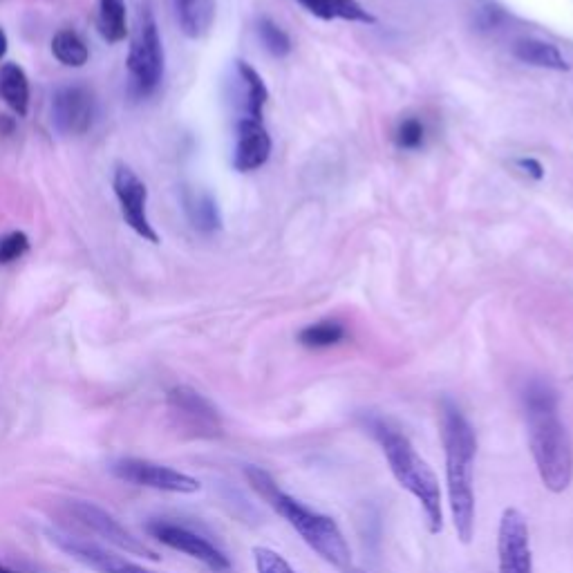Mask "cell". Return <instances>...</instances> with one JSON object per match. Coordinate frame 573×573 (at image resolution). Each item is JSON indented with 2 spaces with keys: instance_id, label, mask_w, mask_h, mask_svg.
<instances>
[{
  "instance_id": "6da1fadb",
  "label": "cell",
  "mask_w": 573,
  "mask_h": 573,
  "mask_svg": "<svg viewBox=\"0 0 573 573\" xmlns=\"http://www.w3.org/2000/svg\"><path fill=\"white\" fill-rule=\"evenodd\" d=\"M522 410L542 484L551 493H565L573 479V444L560 417L556 388L544 379H529L522 388Z\"/></svg>"
},
{
  "instance_id": "7a4b0ae2",
  "label": "cell",
  "mask_w": 573,
  "mask_h": 573,
  "mask_svg": "<svg viewBox=\"0 0 573 573\" xmlns=\"http://www.w3.org/2000/svg\"><path fill=\"white\" fill-rule=\"evenodd\" d=\"M244 477H247V484L253 488V493L267 506H271L274 513H278L300 535V540L318 558H323L327 565L343 571L352 567V549L336 520H332L330 515L314 511L312 506L285 493L265 468L244 466Z\"/></svg>"
},
{
  "instance_id": "3957f363",
  "label": "cell",
  "mask_w": 573,
  "mask_h": 573,
  "mask_svg": "<svg viewBox=\"0 0 573 573\" xmlns=\"http://www.w3.org/2000/svg\"><path fill=\"white\" fill-rule=\"evenodd\" d=\"M441 444L446 457V491L457 538L475 535V455L477 435L471 421L453 401L441 403Z\"/></svg>"
},
{
  "instance_id": "277c9868",
  "label": "cell",
  "mask_w": 573,
  "mask_h": 573,
  "mask_svg": "<svg viewBox=\"0 0 573 573\" xmlns=\"http://www.w3.org/2000/svg\"><path fill=\"white\" fill-rule=\"evenodd\" d=\"M363 428L379 444L397 484L419 502L428 531L432 535L441 533V529H444L441 488L437 475L432 473L426 459L417 453L412 441L399 428H394L388 419L379 415H363Z\"/></svg>"
},
{
  "instance_id": "5b68a950",
  "label": "cell",
  "mask_w": 573,
  "mask_h": 573,
  "mask_svg": "<svg viewBox=\"0 0 573 573\" xmlns=\"http://www.w3.org/2000/svg\"><path fill=\"white\" fill-rule=\"evenodd\" d=\"M126 63L137 95H150L164 77V45L150 9H142L137 16V27L133 41H130Z\"/></svg>"
},
{
  "instance_id": "8992f818",
  "label": "cell",
  "mask_w": 573,
  "mask_h": 573,
  "mask_svg": "<svg viewBox=\"0 0 573 573\" xmlns=\"http://www.w3.org/2000/svg\"><path fill=\"white\" fill-rule=\"evenodd\" d=\"M168 410L175 426L189 437L213 439L222 435V417L218 408L189 385H177L168 392Z\"/></svg>"
},
{
  "instance_id": "52a82bcc",
  "label": "cell",
  "mask_w": 573,
  "mask_h": 573,
  "mask_svg": "<svg viewBox=\"0 0 573 573\" xmlns=\"http://www.w3.org/2000/svg\"><path fill=\"white\" fill-rule=\"evenodd\" d=\"M148 533L153 535L155 540L166 544L168 549L180 551L184 553V556L202 562V565H206L213 571L231 569L227 553H224L218 544L206 538V535L191 529V526L168 522V520H153L148 524Z\"/></svg>"
},
{
  "instance_id": "ba28073f",
  "label": "cell",
  "mask_w": 573,
  "mask_h": 573,
  "mask_svg": "<svg viewBox=\"0 0 573 573\" xmlns=\"http://www.w3.org/2000/svg\"><path fill=\"white\" fill-rule=\"evenodd\" d=\"M110 468H112V475L119 477L121 482H128L133 486L155 488V491H164V493L193 495L202 488V484L197 482L195 477L186 475L182 471H175V468L171 466L148 462V459H137V457L117 459V462Z\"/></svg>"
},
{
  "instance_id": "9c48e42d",
  "label": "cell",
  "mask_w": 573,
  "mask_h": 573,
  "mask_svg": "<svg viewBox=\"0 0 573 573\" xmlns=\"http://www.w3.org/2000/svg\"><path fill=\"white\" fill-rule=\"evenodd\" d=\"M70 515L77 524H81L83 529H88L90 533H95L97 538L106 540L112 547H117L119 551H126L130 556H144L148 560H159L157 553L144 544L139 538H135L124 524H119V520L112 518L108 511H103L101 506L92 502H72L70 504Z\"/></svg>"
},
{
  "instance_id": "30bf717a",
  "label": "cell",
  "mask_w": 573,
  "mask_h": 573,
  "mask_svg": "<svg viewBox=\"0 0 573 573\" xmlns=\"http://www.w3.org/2000/svg\"><path fill=\"white\" fill-rule=\"evenodd\" d=\"M97 119V97L88 86L70 83L54 92L52 124L61 135H86Z\"/></svg>"
},
{
  "instance_id": "8fae6325",
  "label": "cell",
  "mask_w": 573,
  "mask_h": 573,
  "mask_svg": "<svg viewBox=\"0 0 573 573\" xmlns=\"http://www.w3.org/2000/svg\"><path fill=\"white\" fill-rule=\"evenodd\" d=\"M497 571L533 573L529 524L518 509H506L497 529Z\"/></svg>"
},
{
  "instance_id": "7c38bea8",
  "label": "cell",
  "mask_w": 573,
  "mask_h": 573,
  "mask_svg": "<svg viewBox=\"0 0 573 573\" xmlns=\"http://www.w3.org/2000/svg\"><path fill=\"white\" fill-rule=\"evenodd\" d=\"M112 186H115V195L121 206V215H124L128 227L133 229L139 238L157 244L159 236L155 233L153 224H150L148 213H146V204H148L146 184L139 180L133 168L119 166L115 171Z\"/></svg>"
},
{
  "instance_id": "4fadbf2b",
  "label": "cell",
  "mask_w": 573,
  "mask_h": 573,
  "mask_svg": "<svg viewBox=\"0 0 573 573\" xmlns=\"http://www.w3.org/2000/svg\"><path fill=\"white\" fill-rule=\"evenodd\" d=\"M50 538L63 553H68L72 560L81 562L83 567H88L92 571H99V573H157V571H150L142 565H137V562H133V560L119 556V553H115V551L103 549L95 542L79 540V538H72V535H63V533H50Z\"/></svg>"
},
{
  "instance_id": "5bb4252c",
  "label": "cell",
  "mask_w": 573,
  "mask_h": 573,
  "mask_svg": "<svg viewBox=\"0 0 573 573\" xmlns=\"http://www.w3.org/2000/svg\"><path fill=\"white\" fill-rule=\"evenodd\" d=\"M271 155V137L262 121L242 117L238 124V142L236 153H233V166L240 173H251L256 168L265 166Z\"/></svg>"
},
{
  "instance_id": "9a60e30c",
  "label": "cell",
  "mask_w": 573,
  "mask_h": 573,
  "mask_svg": "<svg viewBox=\"0 0 573 573\" xmlns=\"http://www.w3.org/2000/svg\"><path fill=\"white\" fill-rule=\"evenodd\" d=\"M177 23L189 39H202L215 21V0H173Z\"/></svg>"
},
{
  "instance_id": "2e32d148",
  "label": "cell",
  "mask_w": 573,
  "mask_h": 573,
  "mask_svg": "<svg viewBox=\"0 0 573 573\" xmlns=\"http://www.w3.org/2000/svg\"><path fill=\"white\" fill-rule=\"evenodd\" d=\"M298 5H303L309 14H314L323 21H350V23H365L374 25V18L368 9H365L359 0H296Z\"/></svg>"
},
{
  "instance_id": "e0dca14e",
  "label": "cell",
  "mask_w": 573,
  "mask_h": 573,
  "mask_svg": "<svg viewBox=\"0 0 573 573\" xmlns=\"http://www.w3.org/2000/svg\"><path fill=\"white\" fill-rule=\"evenodd\" d=\"M515 59H520L526 65H533V68H544V70H556L565 72L569 70V63L562 52L553 43L540 41V39H520L513 45Z\"/></svg>"
},
{
  "instance_id": "ac0fdd59",
  "label": "cell",
  "mask_w": 573,
  "mask_h": 573,
  "mask_svg": "<svg viewBox=\"0 0 573 573\" xmlns=\"http://www.w3.org/2000/svg\"><path fill=\"white\" fill-rule=\"evenodd\" d=\"M184 211L186 218L193 224L197 231L213 233L222 227L218 202L213 200L209 193L204 191H184Z\"/></svg>"
},
{
  "instance_id": "d6986e66",
  "label": "cell",
  "mask_w": 573,
  "mask_h": 573,
  "mask_svg": "<svg viewBox=\"0 0 573 573\" xmlns=\"http://www.w3.org/2000/svg\"><path fill=\"white\" fill-rule=\"evenodd\" d=\"M0 97L18 117L27 115V108H30V81H27L23 68H18L16 63H7L0 68Z\"/></svg>"
},
{
  "instance_id": "ffe728a7",
  "label": "cell",
  "mask_w": 573,
  "mask_h": 573,
  "mask_svg": "<svg viewBox=\"0 0 573 573\" xmlns=\"http://www.w3.org/2000/svg\"><path fill=\"white\" fill-rule=\"evenodd\" d=\"M236 68L244 86V117L262 121V110H265L269 99L265 81H262L260 74L253 70L247 61H238Z\"/></svg>"
},
{
  "instance_id": "44dd1931",
  "label": "cell",
  "mask_w": 573,
  "mask_h": 573,
  "mask_svg": "<svg viewBox=\"0 0 573 573\" xmlns=\"http://www.w3.org/2000/svg\"><path fill=\"white\" fill-rule=\"evenodd\" d=\"M97 30L103 41L121 43L128 36V16L124 0H99Z\"/></svg>"
},
{
  "instance_id": "7402d4cb",
  "label": "cell",
  "mask_w": 573,
  "mask_h": 573,
  "mask_svg": "<svg viewBox=\"0 0 573 573\" xmlns=\"http://www.w3.org/2000/svg\"><path fill=\"white\" fill-rule=\"evenodd\" d=\"M52 54L68 68H81L90 59V50L86 41L77 32L61 30L52 39Z\"/></svg>"
},
{
  "instance_id": "603a6c76",
  "label": "cell",
  "mask_w": 573,
  "mask_h": 573,
  "mask_svg": "<svg viewBox=\"0 0 573 573\" xmlns=\"http://www.w3.org/2000/svg\"><path fill=\"white\" fill-rule=\"evenodd\" d=\"M345 336H347L345 325H341L338 321H321L305 327V330L298 334V341L300 345L309 347V350H325V347L343 343Z\"/></svg>"
},
{
  "instance_id": "cb8c5ba5",
  "label": "cell",
  "mask_w": 573,
  "mask_h": 573,
  "mask_svg": "<svg viewBox=\"0 0 573 573\" xmlns=\"http://www.w3.org/2000/svg\"><path fill=\"white\" fill-rule=\"evenodd\" d=\"M258 34L262 45H265L271 54L278 56V59H283V56L291 52L289 34L278 23L271 21V18H262L258 23Z\"/></svg>"
},
{
  "instance_id": "d4e9b609",
  "label": "cell",
  "mask_w": 573,
  "mask_h": 573,
  "mask_svg": "<svg viewBox=\"0 0 573 573\" xmlns=\"http://www.w3.org/2000/svg\"><path fill=\"white\" fill-rule=\"evenodd\" d=\"M424 139H426V128L417 117L403 119L397 128V135H394V142H397V146L403 150L421 148L424 146Z\"/></svg>"
},
{
  "instance_id": "484cf974",
  "label": "cell",
  "mask_w": 573,
  "mask_h": 573,
  "mask_svg": "<svg viewBox=\"0 0 573 573\" xmlns=\"http://www.w3.org/2000/svg\"><path fill=\"white\" fill-rule=\"evenodd\" d=\"M253 565L258 573H298L278 551L269 547L253 549Z\"/></svg>"
},
{
  "instance_id": "4316f807",
  "label": "cell",
  "mask_w": 573,
  "mask_h": 573,
  "mask_svg": "<svg viewBox=\"0 0 573 573\" xmlns=\"http://www.w3.org/2000/svg\"><path fill=\"white\" fill-rule=\"evenodd\" d=\"M30 251V238L23 231H12L0 238V265H12Z\"/></svg>"
},
{
  "instance_id": "83f0119b",
  "label": "cell",
  "mask_w": 573,
  "mask_h": 573,
  "mask_svg": "<svg viewBox=\"0 0 573 573\" xmlns=\"http://www.w3.org/2000/svg\"><path fill=\"white\" fill-rule=\"evenodd\" d=\"M477 14H479V25H482V30H491V27H497V23H500L504 18L502 9L495 7V5L482 7Z\"/></svg>"
},
{
  "instance_id": "f1b7e54d",
  "label": "cell",
  "mask_w": 573,
  "mask_h": 573,
  "mask_svg": "<svg viewBox=\"0 0 573 573\" xmlns=\"http://www.w3.org/2000/svg\"><path fill=\"white\" fill-rule=\"evenodd\" d=\"M518 168H522V171H524L526 175H531L533 180H542V177H544L542 164L538 162V159H533V157H522V159H518Z\"/></svg>"
},
{
  "instance_id": "f546056e",
  "label": "cell",
  "mask_w": 573,
  "mask_h": 573,
  "mask_svg": "<svg viewBox=\"0 0 573 573\" xmlns=\"http://www.w3.org/2000/svg\"><path fill=\"white\" fill-rule=\"evenodd\" d=\"M7 54V34L3 32V27H0V59Z\"/></svg>"
},
{
  "instance_id": "4dcf8cb0",
  "label": "cell",
  "mask_w": 573,
  "mask_h": 573,
  "mask_svg": "<svg viewBox=\"0 0 573 573\" xmlns=\"http://www.w3.org/2000/svg\"><path fill=\"white\" fill-rule=\"evenodd\" d=\"M0 573H18V571H14V569H9V567H5V565H0Z\"/></svg>"
},
{
  "instance_id": "1f68e13d",
  "label": "cell",
  "mask_w": 573,
  "mask_h": 573,
  "mask_svg": "<svg viewBox=\"0 0 573 573\" xmlns=\"http://www.w3.org/2000/svg\"><path fill=\"white\" fill-rule=\"evenodd\" d=\"M345 573H365V571H361V569H352V567H350V569H347Z\"/></svg>"
}]
</instances>
